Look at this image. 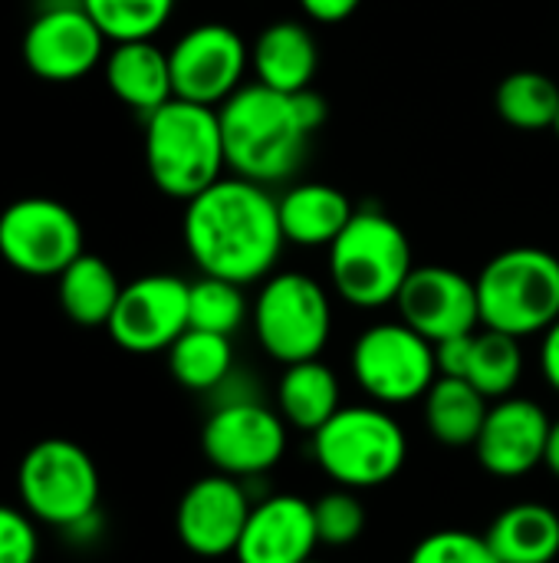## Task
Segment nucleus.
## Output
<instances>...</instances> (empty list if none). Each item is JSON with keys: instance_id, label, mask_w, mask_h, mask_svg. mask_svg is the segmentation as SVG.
Instances as JSON below:
<instances>
[{"instance_id": "f257e3e1", "label": "nucleus", "mask_w": 559, "mask_h": 563, "mask_svg": "<svg viewBox=\"0 0 559 563\" xmlns=\"http://www.w3.org/2000/svg\"><path fill=\"white\" fill-rule=\"evenodd\" d=\"M280 201L241 175L217 178L185 211V247L208 277L241 287L264 280L283 251Z\"/></svg>"}, {"instance_id": "f03ea898", "label": "nucleus", "mask_w": 559, "mask_h": 563, "mask_svg": "<svg viewBox=\"0 0 559 563\" xmlns=\"http://www.w3.org/2000/svg\"><path fill=\"white\" fill-rule=\"evenodd\" d=\"M227 168L247 181L270 185L293 175L310 135L326 122L320 92H277L264 82L241 86L217 106Z\"/></svg>"}, {"instance_id": "7ed1b4c3", "label": "nucleus", "mask_w": 559, "mask_h": 563, "mask_svg": "<svg viewBox=\"0 0 559 563\" xmlns=\"http://www.w3.org/2000/svg\"><path fill=\"white\" fill-rule=\"evenodd\" d=\"M145 165L155 188L168 198L191 201L227 168L221 119L214 106L168 99L145 119Z\"/></svg>"}, {"instance_id": "20e7f679", "label": "nucleus", "mask_w": 559, "mask_h": 563, "mask_svg": "<svg viewBox=\"0 0 559 563\" xmlns=\"http://www.w3.org/2000/svg\"><path fill=\"white\" fill-rule=\"evenodd\" d=\"M412 271L415 261L405 231L399 228V221L376 208L356 211L339 238L329 244L333 290L359 310L395 303Z\"/></svg>"}, {"instance_id": "39448f33", "label": "nucleus", "mask_w": 559, "mask_h": 563, "mask_svg": "<svg viewBox=\"0 0 559 563\" xmlns=\"http://www.w3.org/2000/svg\"><path fill=\"white\" fill-rule=\"evenodd\" d=\"M481 327L527 340L559 320V257L544 247H507L494 254L478 280Z\"/></svg>"}, {"instance_id": "423d86ee", "label": "nucleus", "mask_w": 559, "mask_h": 563, "mask_svg": "<svg viewBox=\"0 0 559 563\" xmlns=\"http://www.w3.org/2000/svg\"><path fill=\"white\" fill-rule=\"evenodd\" d=\"M313 439V462L339 488L389 485L409 459V435L385 406H343Z\"/></svg>"}, {"instance_id": "0eeeda50", "label": "nucleus", "mask_w": 559, "mask_h": 563, "mask_svg": "<svg viewBox=\"0 0 559 563\" xmlns=\"http://www.w3.org/2000/svg\"><path fill=\"white\" fill-rule=\"evenodd\" d=\"M20 508L46 528L69 531L99 511V468L92 455L69 439L36 442L16 468Z\"/></svg>"}, {"instance_id": "6e6552de", "label": "nucleus", "mask_w": 559, "mask_h": 563, "mask_svg": "<svg viewBox=\"0 0 559 563\" xmlns=\"http://www.w3.org/2000/svg\"><path fill=\"white\" fill-rule=\"evenodd\" d=\"M254 333L267 356L283 366L320 360L333 336V303L320 280L300 271L267 277L254 300Z\"/></svg>"}, {"instance_id": "1a4fd4ad", "label": "nucleus", "mask_w": 559, "mask_h": 563, "mask_svg": "<svg viewBox=\"0 0 559 563\" xmlns=\"http://www.w3.org/2000/svg\"><path fill=\"white\" fill-rule=\"evenodd\" d=\"M353 379L376 406H409L425 399L438 379L435 343L409 323H376L353 343Z\"/></svg>"}, {"instance_id": "9d476101", "label": "nucleus", "mask_w": 559, "mask_h": 563, "mask_svg": "<svg viewBox=\"0 0 559 563\" xmlns=\"http://www.w3.org/2000/svg\"><path fill=\"white\" fill-rule=\"evenodd\" d=\"M290 426L260 399L221 402L201 429V452L214 472L231 478L270 475L287 455Z\"/></svg>"}, {"instance_id": "9b49d317", "label": "nucleus", "mask_w": 559, "mask_h": 563, "mask_svg": "<svg viewBox=\"0 0 559 563\" xmlns=\"http://www.w3.org/2000/svg\"><path fill=\"white\" fill-rule=\"evenodd\" d=\"M82 254L79 218L53 198H20L0 211V257L26 277H59Z\"/></svg>"}, {"instance_id": "f8f14e48", "label": "nucleus", "mask_w": 559, "mask_h": 563, "mask_svg": "<svg viewBox=\"0 0 559 563\" xmlns=\"http://www.w3.org/2000/svg\"><path fill=\"white\" fill-rule=\"evenodd\" d=\"M171 86L175 99L198 106H221L241 89L250 49L241 33L227 23H198L171 49Z\"/></svg>"}, {"instance_id": "ddd939ff", "label": "nucleus", "mask_w": 559, "mask_h": 563, "mask_svg": "<svg viewBox=\"0 0 559 563\" xmlns=\"http://www.w3.org/2000/svg\"><path fill=\"white\" fill-rule=\"evenodd\" d=\"M188 290L175 274H145L122 287L119 303L105 323L115 346L125 353H168V346L191 327L188 323Z\"/></svg>"}, {"instance_id": "4468645a", "label": "nucleus", "mask_w": 559, "mask_h": 563, "mask_svg": "<svg viewBox=\"0 0 559 563\" xmlns=\"http://www.w3.org/2000/svg\"><path fill=\"white\" fill-rule=\"evenodd\" d=\"M254 498L241 478L211 472L188 485V492L178 501L175 511V531L178 541L208 561L227 558L237 551L241 534L247 528Z\"/></svg>"}, {"instance_id": "2eb2a0df", "label": "nucleus", "mask_w": 559, "mask_h": 563, "mask_svg": "<svg viewBox=\"0 0 559 563\" xmlns=\"http://www.w3.org/2000/svg\"><path fill=\"white\" fill-rule=\"evenodd\" d=\"M395 307H399V320L432 343H445L451 336H465L481 327L474 280L445 264L415 267L405 287L399 290Z\"/></svg>"}, {"instance_id": "dca6fc26", "label": "nucleus", "mask_w": 559, "mask_h": 563, "mask_svg": "<svg viewBox=\"0 0 559 563\" xmlns=\"http://www.w3.org/2000/svg\"><path fill=\"white\" fill-rule=\"evenodd\" d=\"M105 33L79 7H49L23 33V63L46 82H72L96 69Z\"/></svg>"}, {"instance_id": "f3484780", "label": "nucleus", "mask_w": 559, "mask_h": 563, "mask_svg": "<svg viewBox=\"0 0 559 563\" xmlns=\"http://www.w3.org/2000/svg\"><path fill=\"white\" fill-rule=\"evenodd\" d=\"M554 419L547 409L524 396L494 399L484 429L474 442L481 468L494 478H524L537 472L547 459Z\"/></svg>"}, {"instance_id": "a211bd4d", "label": "nucleus", "mask_w": 559, "mask_h": 563, "mask_svg": "<svg viewBox=\"0 0 559 563\" xmlns=\"http://www.w3.org/2000/svg\"><path fill=\"white\" fill-rule=\"evenodd\" d=\"M320 548L313 501L300 495H267L250 508L234 551L237 563H303Z\"/></svg>"}, {"instance_id": "6ab92c4d", "label": "nucleus", "mask_w": 559, "mask_h": 563, "mask_svg": "<svg viewBox=\"0 0 559 563\" xmlns=\"http://www.w3.org/2000/svg\"><path fill=\"white\" fill-rule=\"evenodd\" d=\"M105 82L119 102L132 106L145 119L168 99H175L168 53L158 49L152 40L115 43L105 56Z\"/></svg>"}, {"instance_id": "aec40b11", "label": "nucleus", "mask_w": 559, "mask_h": 563, "mask_svg": "<svg viewBox=\"0 0 559 563\" xmlns=\"http://www.w3.org/2000/svg\"><path fill=\"white\" fill-rule=\"evenodd\" d=\"M250 63L257 73V82L277 89V92H300L310 89L316 66H320V49L313 33L297 23V20H280L270 23L254 49H250Z\"/></svg>"}, {"instance_id": "412c9836", "label": "nucleus", "mask_w": 559, "mask_h": 563, "mask_svg": "<svg viewBox=\"0 0 559 563\" xmlns=\"http://www.w3.org/2000/svg\"><path fill=\"white\" fill-rule=\"evenodd\" d=\"M356 214L346 191L326 181L297 185L280 198L283 238L300 247H329Z\"/></svg>"}, {"instance_id": "4be33fe9", "label": "nucleus", "mask_w": 559, "mask_h": 563, "mask_svg": "<svg viewBox=\"0 0 559 563\" xmlns=\"http://www.w3.org/2000/svg\"><path fill=\"white\" fill-rule=\"evenodd\" d=\"M343 409L339 376L323 360H303L283 366L277 383V412L297 432H320Z\"/></svg>"}, {"instance_id": "5701e85b", "label": "nucleus", "mask_w": 559, "mask_h": 563, "mask_svg": "<svg viewBox=\"0 0 559 563\" xmlns=\"http://www.w3.org/2000/svg\"><path fill=\"white\" fill-rule=\"evenodd\" d=\"M484 538L501 563H554L559 558V515L540 501H517L491 521Z\"/></svg>"}, {"instance_id": "b1692460", "label": "nucleus", "mask_w": 559, "mask_h": 563, "mask_svg": "<svg viewBox=\"0 0 559 563\" xmlns=\"http://www.w3.org/2000/svg\"><path fill=\"white\" fill-rule=\"evenodd\" d=\"M488 409H491V399L458 376H438L435 386L422 399L425 426L432 439L445 449H474L484 429Z\"/></svg>"}, {"instance_id": "393cba45", "label": "nucleus", "mask_w": 559, "mask_h": 563, "mask_svg": "<svg viewBox=\"0 0 559 563\" xmlns=\"http://www.w3.org/2000/svg\"><path fill=\"white\" fill-rule=\"evenodd\" d=\"M56 280H59L56 284L59 307L72 323H79V327H105L109 323V317L119 303L122 284L102 257L82 251Z\"/></svg>"}, {"instance_id": "a878e982", "label": "nucleus", "mask_w": 559, "mask_h": 563, "mask_svg": "<svg viewBox=\"0 0 559 563\" xmlns=\"http://www.w3.org/2000/svg\"><path fill=\"white\" fill-rule=\"evenodd\" d=\"M168 369L175 383L188 393H214L234 373L231 336L188 327L168 346Z\"/></svg>"}, {"instance_id": "bb28decb", "label": "nucleus", "mask_w": 559, "mask_h": 563, "mask_svg": "<svg viewBox=\"0 0 559 563\" xmlns=\"http://www.w3.org/2000/svg\"><path fill=\"white\" fill-rule=\"evenodd\" d=\"M524 376V350L517 336L497 333V330H474L471 336V353H468V369L465 379L488 399H504L514 396Z\"/></svg>"}, {"instance_id": "cd10ccee", "label": "nucleus", "mask_w": 559, "mask_h": 563, "mask_svg": "<svg viewBox=\"0 0 559 563\" xmlns=\"http://www.w3.org/2000/svg\"><path fill=\"white\" fill-rule=\"evenodd\" d=\"M497 115L521 129V132H540L554 129L559 115V86L537 69H517L501 79L494 92Z\"/></svg>"}, {"instance_id": "c85d7f7f", "label": "nucleus", "mask_w": 559, "mask_h": 563, "mask_svg": "<svg viewBox=\"0 0 559 563\" xmlns=\"http://www.w3.org/2000/svg\"><path fill=\"white\" fill-rule=\"evenodd\" d=\"M112 43L152 40L171 16L175 0H79Z\"/></svg>"}, {"instance_id": "c756f323", "label": "nucleus", "mask_w": 559, "mask_h": 563, "mask_svg": "<svg viewBox=\"0 0 559 563\" xmlns=\"http://www.w3.org/2000/svg\"><path fill=\"white\" fill-rule=\"evenodd\" d=\"M247 320V297L244 287L221 277H201L188 290V323L194 330L234 336Z\"/></svg>"}, {"instance_id": "7c9ffc66", "label": "nucleus", "mask_w": 559, "mask_h": 563, "mask_svg": "<svg viewBox=\"0 0 559 563\" xmlns=\"http://www.w3.org/2000/svg\"><path fill=\"white\" fill-rule=\"evenodd\" d=\"M313 515L323 548H353L366 534V508L349 488L326 492L323 498H316Z\"/></svg>"}, {"instance_id": "2f4dec72", "label": "nucleus", "mask_w": 559, "mask_h": 563, "mask_svg": "<svg viewBox=\"0 0 559 563\" xmlns=\"http://www.w3.org/2000/svg\"><path fill=\"white\" fill-rule=\"evenodd\" d=\"M409 563H501L497 554L491 551L484 534L474 531H461V528H448V531H435L428 538H422Z\"/></svg>"}, {"instance_id": "473e14b6", "label": "nucleus", "mask_w": 559, "mask_h": 563, "mask_svg": "<svg viewBox=\"0 0 559 563\" xmlns=\"http://www.w3.org/2000/svg\"><path fill=\"white\" fill-rule=\"evenodd\" d=\"M40 525L13 505H0V563H36Z\"/></svg>"}, {"instance_id": "72a5a7b5", "label": "nucleus", "mask_w": 559, "mask_h": 563, "mask_svg": "<svg viewBox=\"0 0 559 563\" xmlns=\"http://www.w3.org/2000/svg\"><path fill=\"white\" fill-rule=\"evenodd\" d=\"M540 376L554 393H559V320L540 333Z\"/></svg>"}, {"instance_id": "f704fd0d", "label": "nucleus", "mask_w": 559, "mask_h": 563, "mask_svg": "<svg viewBox=\"0 0 559 563\" xmlns=\"http://www.w3.org/2000/svg\"><path fill=\"white\" fill-rule=\"evenodd\" d=\"M359 3L362 0H300L306 16L316 20V23H339V20L353 16Z\"/></svg>"}, {"instance_id": "c9c22d12", "label": "nucleus", "mask_w": 559, "mask_h": 563, "mask_svg": "<svg viewBox=\"0 0 559 563\" xmlns=\"http://www.w3.org/2000/svg\"><path fill=\"white\" fill-rule=\"evenodd\" d=\"M544 468H550V475L559 478V419L550 426V442H547V459H544Z\"/></svg>"}, {"instance_id": "e433bc0d", "label": "nucleus", "mask_w": 559, "mask_h": 563, "mask_svg": "<svg viewBox=\"0 0 559 563\" xmlns=\"http://www.w3.org/2000/svg\"><path fill=\"white\" fill-rule=\"evenodd\" d=\"M303 563H323V561H316V558H310V561H303Z\"/></svg>"}, {"instance_id": "4c0bfd02", "label": "nucleus", "mask_w": 559, "mask_h": 563, "mask_svg": "<svg viewBox=\"0 0 559 563\" xmlns=\"http://www.w3.org/2000/svg\"><path fill=\"white\" fill-rule=\"evenodd\" d=\"M554 129H557V135H559V115H557V125H554Z\"/></svg>"}]
</instances>
